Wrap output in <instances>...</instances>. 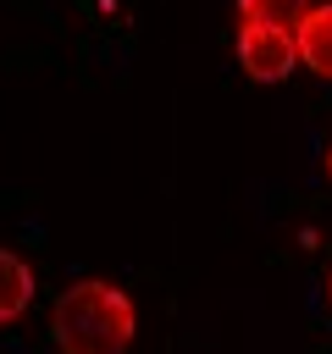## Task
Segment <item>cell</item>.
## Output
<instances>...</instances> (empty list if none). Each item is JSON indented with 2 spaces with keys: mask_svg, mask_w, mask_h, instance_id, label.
<instances>
[{
  "mask_svg": "<svg viewBox=\"0 0 332 354\" xmlns=\"http://www.w3.org/2000/svg\"><path fill=\"white\" fill-rule=\"evenodd\" d=\"M238 61L255 83H282L299 66V39L293 28H260V22H238Z\"/></svg>",
  "mask_w": 332,
  "mask_h": 354,
  "instance_id": "cell-2",
  "label": "cell"
},
{
  "mask_svg": "<svg viewBox=\"0 0 332 354\" xmlns=\"http://www.w3.org/2000/svg\"><path fill=\"white\" fill-rule=\"evenodd\" d=\"M293 39H299V66H310L321 83H332V0L310 6V11L299 17Z\"/></svg>",
  "mask_w": 332,
  "mask_h": 354,
  "instance_id": "cell-3",
  "label": "cell"
},
{
  "mask_svg": "<svg viewBox=\"0 0 332 354\" xmlns=\"http://www.w3.org/2000/svg\"><path fill=\"white\" fill-rule=\"evenodd\" d=\"M138 332V310L122 288L100 282V277H83L72 282L61 299H55V315H50V337L61 354H127Z\"/></svg>",
  "mask_w": 332,
  "mask_h": 354,
  "instance_id": "cell-1",
  "label": "cell"
},
{
  "mask_svg": "<svg viewBox=\"0 0 332 354\" xmlns=\"http://www.w3.org/2000/svg\"><path fill=\"white\" fill-rule=\"evenodd\" d=\"M326 177H332V149H326Z\"/></svg>",
  "mask_w": 332,
  "mask_h": 354,
  "instance_id": "cell-6",
  "label": "cell"
},
{
  "mask_svg": "<svg viewBox=\"0 0 332 354\" xmlns=\"http://www.w3.org/2000/svg\"><path fill=\"white\" fill-rule=\"evenodd\" d=\"M28 304H33V266H28L17 249L0 243V326L22 321Z\"/></svg>",
  "mask_w": 332,
  "mask_h": 354,
  "instance_id": "cell-4",
  "label": "cell"
},
{
  "mask_svg": "<svg viewBox=\"0 0 332 354\" xmlns=\"http://www.w3.org/2000/svg\"><path fill=\"white\" fill-rule=\"evenodd\" d=\"M304 11L310 0H238V22H260V28H299Z\"/></svg>",
  "mask_w": 332,
  "mask_h": 354,
  "instance_id": "cell-5",
  "label": "cell"
},
{
  "mask_svg": "<svg viewBox=\"0 0 332 354\" xmlns=\"http://www.w3.org/2000/svg\"><path fill=\"white\" fill-rule=\"evenodd\" d=\"M326 299H332V277H326Z\"/></svg>",
  "mask_w": 332,
  "mask_h": 354,
  "instance_id": "cell-7",
  "label": "cell"
}]
</instances>
